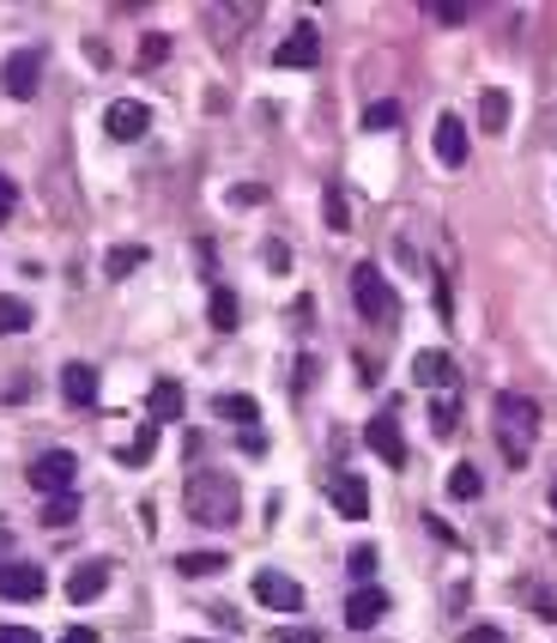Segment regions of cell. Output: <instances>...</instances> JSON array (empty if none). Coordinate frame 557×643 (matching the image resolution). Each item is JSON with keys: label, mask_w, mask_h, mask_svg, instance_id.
Wrapping results in <instances>:
<instances>
[{"label": "cell", "mask_w": 557, "mask_h": 643, "mask_svg": "<svg viewBox=\"0 0 557 643\" xmlns=\"http://www.w3.org/2000/svg\"><path fill=\"white\" fill-rule=\"evenodd\" d=\"M255 394H219V420H231V425H243V432H255Z\"/></svg>", "instance_id": "cell-19"}, {"label": "cell", "mask_w": 557, "mask_h": 643, "mask_svg": "<svg viewBox=\"0 0 557 643\" xmlns=\"http://www.w3.org/2000/svg\"><path fill=\"white\" fill-rule=\"evenodd\" d=\"M236 207H255V200H267V188H231Z\"/></svg>", "instance_id": "cell-38"}, {"label": "cell", "mask_w": 557, "mask_h": 643, "mask_svg": "<svg viewBox=\"0 0 557 643\" xmlns=\"http://www.w3.org/2000/svg\"><path fill=\"white\" fill-rule=\"evenodd\" d=\"M7 92L25 104V97H37V85H43V55H31V49H19V55H7Z\"/></svg>", "instance_id": "cell-12"}, {"label": "cell", "mask_w": 557, "mask_h": 643, "mask_svg": "<svg viewBox=\"0 0 557 643\" xmlns=\"http://www.w3.org/2000/svg\"><path fill=\"white\" fill-rule=\"evenodd\" d=\"M255 601L272 607V613H298V607H303V583L286 577V571H255Z\"/></svg>", "instance_id": "cell-6"}, {"label": "cell", "mask_w": 557, "mask_h": 643, "mask_svg": "<svg viewBox=\"0 0 557 643\" xmlns=\"http://www.w3.org/2000/svg\"><path fill=\"white\" fill-rule=\"evenodd\" d=\"M279 643H322V638H315V631H286Z\"/></svg>", "instance_id": "cell-41"}, {"label": "cell", "mask_w": 557, "mask_h": 643, "mask_svg": "<svg viewBox=\"0 0 557 643\" xmlns=\"http://www.w3.org/2000/svg\"><path fill=\"white\" fill-rule=\"evenodd\" d=\"M49 577L37 565H0V601H43Z\"/></svg>", "instance_id": "cell-11"}, {"label": "cell", "mask_w": 557, "mask_h": 643, "mask_svg": "<svg viewBox=\"0 0 557 643\" xmlns=\"http://www.w3.org/2000/svg\"><path fill=\"white\" fill-rule=\"evenodd\" d=\"M195 643H207V638H195Z\"/></svg>", "instance_id": "cell-43"}, {"label": "cell", "mask_w": 557, "mask_h": 643, "mask_svg": "<svg viewBox=\"0 0 557 643\" xmlns=\"http://www.w3.org/2000/svg\"><path fill=\"white\" fill-rule=\"evenodd\" d=\"M224 559H231V552H182L176 571L182 577H212V571H224Z\"/></svg>", "instance_id": "cell-22"}, {"label": "cell", "mask_w": 557, "mask_h": 643, "mask_svg": "<svg viewBox=\"0 0 557 643\" xmlns=\"http://www.w3.org/2000/svg\"><path fill=\"white\" fill-rule=\"evenodd\" d=\"M539 134H545V146H557V104L545 110V128H539Z\"/></svg>", "instance_id": "cell-39"}, {"label": "cell", "mask_w": 557, "mask_h": 643, "mask_svg": "<svg viewBox=\"0 0 557 643\" xmlns=\"http://www.w3.org/2000/svg\"><path fill=\"white\" fill-rule=\"evenodd\" d=\"M382 619H388V595H382L376 583H358L351 601H346V625L351 631H370V625H382Z\"/></svg>", "instance_id": "cell-9"}, {"label": "cell", "mask_w": 557, "mask_h": 643, "mask_svg": "<svg viewBox=\"0 0 557 643\" xmlns=\"http://www.w3.org/2000/svg\"><path fill=\"white\" fill-rule=\"evenodd\" d=\"M346 565H351V577H358V583H370V577H376V547H351Z\"/></svg>", "instance_id": "cell-29"}, {"label": "cell", "mask_w": 557, "mask_h": 643, "mask_svg": "<svg viewBox=\"0 0 557 643\" xmlns=\"http://www.w3.org/2000/svg\"><path fill=\"white\" fill-rule=\"evenodd\" d=\"M31 315H37V310H31L25 298H0V334H25Z\"/></svg>", "instance_id": "cell-23"}, {"label": "cell", "mask_w": 557, "mask_h": 643, "mask_svg": "<svg viewBox=\"0 0 557 643\" xmlns=\"http://www.w3.org/2000/svg\"><path fill=\"white\" fill-rule=\"evenodd\" d=\"M461 643H509V638H503V631H497V625H473Z\"/></svg>", "instance_id": "cell-35"}, {"label": "cell", "mask_w": 557, "mask_h": 643, "mask_svg": "<svg viewBox=\"0 0 557 643\" xmlns=\"http://www.w3.org/2000/svg\"><path fill=\"white\" fill-rule=\"evenodd\" d=\"M255 13H260L255 0H243V7H212V37H219V43H236V37L248 31V19H255Z\"/></svg>", "instance_id": "cell-17"}, {"label": "cell", "mask_w": 557, "mask_h": 643, "mask_svg": "<svg viewBox=\"0 0 557 643\" xmlns=\"http://www.w3.org/2000/svg\"><path fill=\"white\" fill-rule=\"evenodd\" d=\"M207 315H212V329H219V334H231L236 329V291L219 286V291H212V310Z\"/></svg>", "instance_id": "cell-24"}, {"label": "cell", "mask_w": 557, "mask_h": 643, "mask_svg": "<svg viewBox=\"0 0 557 643\" xmlns=\"http://www.w3.org/2000/svg\"><path fill=\"white\" fill-rule=\"evenodd\" d=\"M327 498H334V510L346 516V523H363V516H370V486H363L358 473H327Z\"/></svg>", "instance_id": "cell-8"}, {"label": "cell", "mask_w": 557, "mask_h": 643, "mask_svg": "<svg viewBox=\"0 0 557 643\" xmlns=\"http://www.w3.org/2000/svg\"><path fill=\"white\" fill-rule=\"evenodd\" d=\"M430 13H437L442 25H467V13H473V7H461V0H437Z\"/></svg>", "instance_id": "cell-32"}, {"label": "cell", "mask_w": 557, "mask_h": 643, "mask_svg": "<svg viewBox=\"0 0 557 643\" xmlns=\"http://www.w3.org/2000/svg\"><path fill=\"white\" fill-rule=\"evenodd\" d=\"M0 643H43V638L31 625H7V631H0Z\"/></svg>", "instance_id": "cell-37"}, {"label": "cell", "mask_w": 557, "mask_h": 643, "mask_svg": "<svg viewBox=\"0 0 557 643\" xmlns=\"http://www.w3.org/2000/svg\"><path fill=\"white\" fill-rule=\"evenodd\" d=\"M73 480H79V456H67V449H49V456L31 461V486L49 492V498H61Z\"/></svg>", "instance_id": "cell-5"}, {"label": "cell", "mask_w": 557, "mask_h": 643, "mask_svg": "<svg viewBox=\"0 0 557 643\" xmlns=\"http://www.w3.org/2000/svg\"><path fill=\"white\" fill-rule=\"evenodd\" d=\"M73 516H79V498H73V492H61V498L43 504V523H49V528H67Z\"/></svg>", "instance_id": "cell-27"}, {"label": "cell", "mask_w": 557, "mask_h": 643, "mask_svg": "<svg viewBox=\"0 0 557 643\" xmlns=\"http://www.w3.org/2000/svg\"><path fill=\"white\" fill-rule=\"evenodd\" d=\"M146 128H152V110H146V104H134V97L109 104V116H104L109 140H146Z\"/></svg>", "instance_id": "cell-10"}, {"label": "cell", "mask_w": 557, "mask_h": 643, "mask_svg": "<svg viewBox=\"0 0 557 643\" xmlns=\"http://www.w3.org/2000/svg\"><path fill=\"white\" fill-rule=\"evenodd\" d=\"M164 55H170V43H164V37H146V43H140V67H158Z\"/></svg>", "instance_id": "cell-34"}, {"label": "cell", "mask_w": 557, "mask_h": 643, "mask_svg": "<svg viewBox=\"0 0 557 643\" xmlns=\"http://www.w3.org/2000/svg\"><path fill=\"white\" fill-rule=\"evenodd\" d=\"M322 61V31H315V19H298L291 25V37L272 49V67H291V73H303V67Z\"/></svg>", "instance_id": "cell-4"}, {"label": "cell", "mask_w": 557, "mask_h": 643, "mask_svg": "<svg viewBox=\"0 0 557 643\" xmlns=\"http://www.w3.org/2000/svg\"><path fill=\"white\" fill-rule=\"evenodd\" d=\"M363 437H370V449H376L388 468H406V437H401V413L394 407H382L376 420L363 425Z\"/></svg>", "instance_id": "cell-7"}, {"label": "cell", "mask_w": 557, "mask_h": 643, "mask_svg": "<svg viewBox=\"0 0 557 643\" xmlns=\"http://www.w3.org/2000/svg\"><path fill=\"white\" fill-rule=\"evenodd\" d=\"M413 377L425 382V389H454V382H461V365H454L442 346H425V353L413 358Z\"/></svg>", "instance_id": "cell-13"}, {"label": "cell", "mask_w": 557, "mask_h": 643, "mask_svg": "<svg viewBox=\"0 0 557 643\" xmlns=\"http://www.w3.org/2000/svg\"><path fill=\"white\" fill-rule=\"evenodd\" d=\"M454 420H461V413H454V401L442 394L437 407H430V425H437V437H449V432H454Z\"/></svg>", "instance_id": "cell-31"}, {"label": "cell", "mask_w": 557, "mask_h": 643, "mask_svg": "<svg viewBox=\"0 0 557 643\" xmlns=\"http://www.w3.org/2000/svg\"><path fill=\"white\" fill-rule=\"evenodd\" d=\"M552 510H557V486H552Z\"/></svg>", "instance_id": "cell-42"}, {"label": "cell", "mask_w": 557, "mask_h": 643, "mask_svg": "<svg viewBox=\"0 0 557 643\" xmlns=\"http://www.w3.org/2000/svg\"><path fill=\"white\" fill-rule=\"evenodd\" d=\"M394 122H401V104H388V97H382V104H370V110H363V128H370V134H388Z\"/></svg>", "instance_id": "cell-28"}, {"label": "cell", "mask_w": 557, "mask_h": 643, "mask_svg": "<svg viewBox=\"0 0 557 643\" xmlns=\"http://www.w3.org/2000/svg\"><path fill=\"white\" fill-rule=\"evenodd\" d=\"M61 394H67V407L97 413V370H91V365H67L61 370Z\"/></svg>", "instance_id": "cell-14"}, {"label": "cell", "mask_w": 557, "mask_h": 643, "mask_svg": "<svg viewBox=\"0 0 557 643\" xmlns=\"http://www.w3.org/2000/svg\"><path fill=\"white\" fill-rule=\"evenodd\" d=\"M437 158L449 164V171L467 164V122H461V116H442L437 122Z\"/></svg>", "instance_id": "cell-15"}, {"label": "cell", "mask_w": 557, "mask_h": 643, "mask_svg": "<svg viewBox=\"0 0 557 643\" xmlns=\"http://www.w3.org/2000/svg\"><path fill=\"white\" fill-rule=\"evenodd\" d=\"M13 207H19V183L13 176H0V225L13 219Z\"/></svg>", "instance_id": "cell-33"}, {"label": "cell", "mask_w": 557, "mask_h": 643, "mask_svg": "<svg viewBox=\"0 0 557 643\" xmlns=\"http://www.w3.org/2000/svg\"><path fill=\"white\" fill-rule=\"evenodd\" d=\"M61 643H97V631H85V625H73V631H67V638Z\"/></svg>", "instance_id": "cell-40"}, {"label": "cell", "mask_w": 557, "mask_h": 643, "mask_svg": "<svg viewBox=\"0 0 557 643\" xmlns=\"http://www.w3.org/2000/svg\"><path fill=\"white\" fill-rule=\"evenodd\" d=\"M104 589H109V565H104V559L73 565V577H67V595H73V601H97Z\"/></svg>", "instance_id": "cell-16"}, {"label": "cell", "mask_w": 557, "mask_h": 643, "mask_svg": "<svg viewBox=\"0 0 557 643\" xmlns=\"http://www.w3.org/2000/svg\"><path fill=\"white\" fill-rule=\"evenodd\" d=\"M267 267H272V274H286V267H291V250H286V243H267Z\"/></svg>", "instance_id": "cell-36"}, {"label": "cell", "mask_w": 557, "mask_h": 643, "mask_svg": "<svg viewBox=\"0 0 557 643\" xmlns=\"http://www.w3.org/2000/svg\"><path fill=\"white\" fill-rule=\"evenodd\" d=\"M146 407H152V425H170L182 420V382H152V394H146Z\"/></svg>", "instance_id": "cell-18"}, {"label": "cell", "mask_w": 557, "mask_h": 643, "mask_svg": "<svg viewBox=\"0 0 557 643\" xmlns=\"http://www.w3.org/2000/svg\"><path fill=\"white\" fill-rule=\"evenodd\" d=\"M236 480L231 473H219V468H200V473H188V486H182V504H188V516H195L200 528H231L236 523Z\"/></svg>", "instance_id": "cell-2"}, {"label": "cell", "mask_w": 557, "mask_h": 643, "mask_svg": "<svg viewBox=\"0 0 557 643\" xmlns=\"http://www.w3.org/2000/svg\"><path fill=\"white\" fill-rule=\"evenodd\" d=\"M140 262H146V243H121V250H109V274L116 279H128Z\"/></svg>", "instance_id": "cell-25"}, {"label": "cell", "mask_w": 557, "mask_h": 643, "mask_svg": "<svg viewBox=\"0 0 557 643\" xmlns=\"http://www.w3.org/2000/svg\"><path fill=\"white\" fill-rule=\"evenodd\" d=\"M491 432H497V449H503L509 468H527L533 444H539V407H533L527 394H497Z\"/></svg>", "instance_id": "cell-1"}, {"label": "cell", "mask_w": 557, "mask_h": 643, "mask_svg": "<svg viewBox=\"0 0 557 643\" xmlns=\"http://www.w3.org/2000/svg\"><path fill=\"white\" fill-rule=\"evenodd\" d=\"M449 492H454V498H479V492H485L479 468H467V461H461V468L449 473Z\"/></svg>", "instance_id": "cell-26"}, {"label": "cell", "mask_w": 557, "mask_h": 643, "mask_svg": "<svg viewBox=\"0 0 557 643\" xmlns=\"http://www.w3.org/2000/svg\"><path fill=\"white\" fill-rule=\"evenodd\" d=\"M479 128L485 134H503L509 128V92H485L479 97Z\"/></svg>", "instance_id": "cell-20"}, {"label": "cell", "mask_w": 557, "mask_h": 643, "mask_svg": "<svg viewBox=\"0 0 557 643\" xmlns=\"http://www.w3.org/2000/svg\"><path fill=\"white\" fill-rule=\"evenodd\" d=\"M351 303H358V315L363 322H376V329H394V315H401V298H394V286L382 279L376 262L351 267Z\"/></svg>", "instance_id": "cell-3"}, {"label": "cell", "mask_w": 557, "mask_h": 643, "mask_svg": "<svg viewBox=\"0 0 557 643\" xmlns=\"http://www.w3.org/2000/svg\"><path fill=\"white\" fill-rule=\"evenodd\" d=\"M327 225H334V231H351V213H346V195H339V188H327Z\"/></svg>", "instance_id": "cell-30"}, {"label": "cell", "mask_w": 557, "mask_h": 643, "mask_svg": "<svg viewBox=\"0 0 557 643\" xmlns=\"http://www.w3.org/2000/svg\"><path fill=\"white\" fill-rule=\"evenodd\" d=\"M152 449H158V425H140V432L121 444V461H128V468H146V461H152Z\"/></svg>", "instance_id": "cell-21"}]
</instances>
